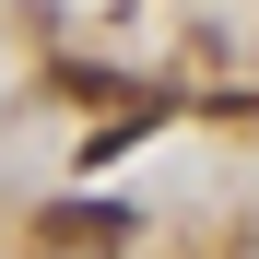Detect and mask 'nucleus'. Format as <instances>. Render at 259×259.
I'll return each mask as SVG.
<instances>
[{"label":"nucleus","mask_w":259,"mask_h":259,"mask_svg":"<svg viewBox=\"0 0 259 259\" xmlns=\"http://www.w3.org/2000/svg\"><path fill=\"white\" fill-rule=\"evenodd\" d=\"M130 236H142V224H130L118 200H48V212H35V247H48V259H118Z\"/></svg>","instance_id":"f257e3e1"}]
</instances>
